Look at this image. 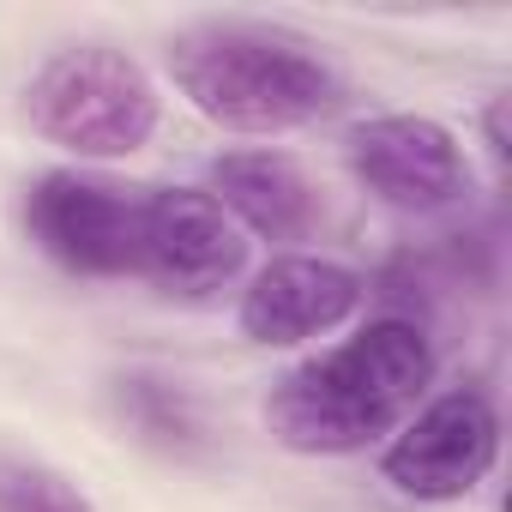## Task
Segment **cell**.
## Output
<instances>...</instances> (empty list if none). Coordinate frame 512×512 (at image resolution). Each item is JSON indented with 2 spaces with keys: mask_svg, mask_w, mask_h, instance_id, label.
<instances>
[{
  "mask_svg": "<svg viewBox=\"0 0 512 512\" xmlns=\"http://www.w3.org/2000/svg\"><path fill=\"white\" fill-rule=\"evenodd\" d=\"M428 380H434V350L422 326L368 320L338 350L290 368L266 398V422L290 452H314V458L362 452L410 422Z\"/></svg>",
  "mask_w": 512,
  "mask_h": 512,
  "instance_id": "obj_1",
  "label": "cell"
},
{
  "mask_svg": "<svg viewBox=\"0 0 512 512\" xmlns=\"http://www.w3.org/2000/svg\"><path fill=\"white\" fill-rule=\"evenodd\" d=\"M169 73L181 97L229 133H296L344 97L338 67L308 37L253 19L181 31L169 43Z\"/></svg>",
  "mask_w": 512,
  "mask_h": 512,
  "instance_id": "obj_2",
  "label": "cell"
},
{
  "mask_svg": "<svg viewBox=\"0 0 512 512\" xmlns=\"http://www.w3.org/2000/svg\"><path fill=\"white\" fill-rule=\"evenodd\" d=\"M25 121L37 139L73 151L79 163H115L151 145L163 121L157 79L115 43L55 49L25 85Z\"/></svg>",
  "mask_w": 512,
  "mask_h": 512,
  "instance_id": "obj_3",
  "label": "cell"
},
{
  "mask_svg": "<svg viewBox=\"0 0 512 512\" xmlns=\"http://www.w3.org/2000/svg\"><path fill=\"white\" fill-rule=\"evenodd\" d=\"M139 211H145V199H133L127 187L97 181V175H73V169L37 175L25 193L31 241L55 266H67L79 278L139 272Z\"/></svg>",
  "mask_w": 512,
  "mask_h": 512,
  "instance_id": "obj_4",
  "label": "cell"
},
{
  "mask_svg": "<svg viewBox=\"0 0 512 512\" xmlns=\"http://www.w3.org/2000/svg\"><path fill=\"white\" fill-rule=\"evenodd\" d=\"M500 458V416L476 386L428 398L386 446V482L410 500H464Z\"/></svg>",
  "mask_w": 512,
  "mask_h": 512,
  "instance_id": "obj_5",
  "label": "cell"
},
{
  "mask_svg": "<svg viewBox=\"0 0 512 512\" xmlns=\"http://www.w3.org/2000/svg\"><path fill=\"white\" fill-rule=\"evenodd\" d=\"M350 175L392 211H446L470 193V157L434 115H374L344 139Z\"/></svg>",
  "mask_w": 512,
  "mask_h": 512,
  "instance_id": "obj_6",
  "label": "cell"
},
{
  "mask_svg": "<svg viewBox=\"0 0 512 512\" xmlns=\"http://www.w3.org/2000/svg\"><path fill=\"white\" fill-rule=\"evenodd\" d=\"M247 266V235L205 187H163L139 211V278L169 296H217Z\"/></svg>",
  "mask_w": 512,
  "mask_h": 512,
  "instance_id": "obj_7",
  "label": "cell"
},
{
  "mask_svg": "<svg viewBox=\"0 0 512 512\" xmlns=\"http://www.w3.org/2000/svg\"><path fill=\"white\" fill-rule=\"evenodd\" d=\"M356 308H362V278L350 266L320 260V253H278L241 290L235 320H241V338L266 350H290L320 332H338Z\"/></svg>",
  "mask_w": 512,
  "mask_h": 512,
  "instance_id": "obj_8",
  "label": "cell"
},
{
  "mask_svg": "<svg viewBox=\"0 0 512 512\" xmlns=\"http://www.w3.org/2000/svg\"><path fill=\"white\" fill-rule=\"evenodd\" d=\"M205 193L260 241H308L320 223V187L290 151H223Z\"/></svg>",
  "mask_w": 512,
  "mask_h": 512,
  "instance_id": "obj_9",
  "label": "cell"
},
{
  "mask_svg": "<svg viewBox=\"0 0 512 512\" xmlns=\"http://www.w3.org/2000/svg\"><path fill=\"white\" fill-rule=\"evenodd\" d=\"M0 512H97L79 482L49 464H0Z\"/></svg>",
  "mask_w": 512,
  "mask_h": 512,
  "instance_id": "obj_10",
  "label": "cell"
}]
</instances>
